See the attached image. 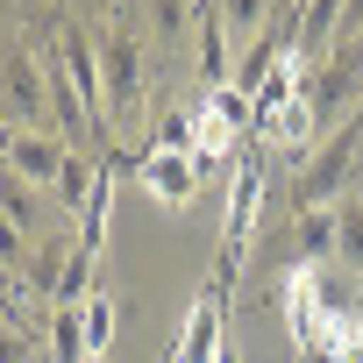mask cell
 Instances as JSON below:
<instances>
[{"label":"cell","instance_id":"1","mask_svg":"<svg viewBox=\"0 0 363 363\" xmlns=\"http://www.w3.org/2000/svg\"><path fill=\"white\" fill-rule=\"evenodd\" d=\"M306 114H313V128L328 135L342 114H356L363 107V36H349V43H335L313 72H306Z\"/></svg>","mask_w":363,"mask_h":363},{"label":"cell","instance_id":"2","mask_svg":"<svg viewBox=\"0 0 363 363\" xmlns=\"http://www.w3.org/2000/svg\"><path fill=\"white\" fill-rule=\"evenodd\" d=\"M100 72H107V121H135L143 114V36H135V22L100 29Z\"/></svg>","mask_w":363,"mask_h":363},{"label":"cell","instance_id":"3","mask_svg":"<svg viewBox=\"0 0 363 363\" xmlns=\"http://www.w3.org/2000/svg\"><path fill=\"white\" fill-rule=\"evenodd\" d=\"M0 100H8V128H50V79L36 43H15L0 57Z\"/></svg>","mask_w":363,"mask_h":363},{"label":"cell","instance_id":"4","mask_svg":"<svg viewBox=\"0 0 363 363\" xmlns=\"http://www.w3.org/2000/svg\"><path fill=\"white\" fill-rule=\"evenodd\" d=\"M65 157H72V143L57 135V128H0V164L8 171H22L29 186H57V171H65Z\"/></svg>","mask_w":363,"mask_h":363},{"label":"cell","instance_id":"5","mask_svg":"<svg viewBox=\"0 0 363 363\" xmlns=\"http://www.w3.org/2000/svg\"><path fill=\"white\" fill-rule=\"evenodd\" d=\"M57 65H65V79L79 86L86 114H93V121H107V72H100V36H93V29H79V22H57Z\"/></svg>","mask_w":363,"mask_h":363},{"label":"cell","instance_id":"6","mask_svg":"<svg viewBox=\"0 0 363 363\" xmlns=\"http://www.w3.org/2000/svg\"><path fill=\"white\" fill-rule=\"evenodd\" d=\"M278 264H285V271H320V264H335V207L292 214L285 235H278Z\"/></svg>","mask_w":363,"mask_h":363},{"label":"cell","instance_id":"7","mask_svg":"<svg viewBox=\"0 0 363 363\" xmlns=\"http://www.w3.org/2000/svg\"><path fill=\"white\" fill-rule=\"evenodd\" d=\"M221 313H228V292H200L193 299V313H186V328H178V349L164 356V363H214L228 342H221Z\"/></svg>","mask_w":363,"mask_h":363},{"label":"cell","instance_id":"8","mask_svg":"<svg viewBox=\"0 0 363 363\" xmlns=\"http://www.w3.org/2000/svg\"><path fill=\"white\" fill-rule=\"evenodd\" d=\"M135 178H143V193L157 207H193V193H200V164L193 157H171V150L135 157Z\"/></svg>","mask_w":363,"mask_h":363},{"label":"cell","instance_id":"9","mask_svg":"<svg viewBox=\"0 0 363 363\" xmlns=\"http://www.w3.org/2000/svg\"><path fill=\"white\" fill-rule=\"evenodd\" d=\"M72 257H79V235H65V228H50V235H36V250H29V264L15 271V278H22V292H36V299H50V306H57V285H65V271H72Z\"/></svg>","mask_w":363,"mask_h":363},{"label":"cell","instance_id":"10","mask_svg":"<svg viewBox=\"0 0 363 363\" xmlns=\"http://www.w3.org/2000/svg\"><path fill=\"white\" fill-rule=\"evenodd\" d=\"M193 65H200V86H207V93H221V86L235 79V36L221 29L214 8H200V57H193Z\"/></svg>","mask_w":363,"mask_h":363},{"label":"cell","instance_id":"11","mask_svg":"<svg viewBox=\"0 0 363 363\" xmlns=\"http://www.w3.org/2000/svg\"><path fill=\"white\" fill-rule=\"evenodd\" d=\"M93 178H100V157H86V150H72V157H65V171H57V186H50V207L79 221V207L93 200Z\"/></svg>","mask_w":363,"mask_h":363},{"label":"cell","instance_id":"12","mask_svg":"<svg viewBox=\"0 0 363 363\" xmlns=\"http://www.w3.org/2000/svg\"><path fill=\"white\" fill-rule=\"evenodd\" d=\"M335 264H342L349 278H363V200H356V193L335 200Z\"/></svg>","mask_w":363,"mask_h":363},{"label":"cell","instance_id":"13","mask_svg":"<svg viewBox=\"0 0 363 363\" xmlns=\"http://www.w3.org/2000/svg\"><path fill=\"white\" fill-rule=\"evenodd\" d=\"M50 363H93L86 356V306H57L50 313Z\"/></svg>","mask_w":363,"mask_h":363},{"label":"cell","instance_id":"14","mask_svg":"<svg viewBox=\"0 0 363 363\" xmlns=\"http://www.w3.org/2000/svg\"><path fill=\"white\" fill-rule=\"evenodd\" d=\"M214 15H221V29L235 43H257L271 29V0H214Z\"/></svg>","mask_w":363,"mask_h":363},{"label":"cell","instance_id":"15","mask_svg":"<svg viewBox=\"0 0 363 363\" xmlns=\"http://www.w3.org/2000/svg\"><path fill=\"white\" fill-rule=\"evenodd\" d=\"M107 342H114V299L93 292L86 299V356H107Z\"/></svg>","mask_w":363,"mask_h":363},{"label":"cell","instance_id":"16","mask_svg":"<svg viewBox=\"0 0 363 363\" xmlns=\"http://www.w3.org/2000/svg\"><path fill=\"white\" fill-rule=\"evenodd\" d=\"M143 8H150V22H157L164 36H178V29L193 22V8H200V0H143Z\"/></svg>","mask_w":363,"mask_h":363},{"label":"cell","instance_id":"17","mask_svg":"<svg viewBox=\"0 0 363 363\" xmlns=\"http://www.w3.org/2000/svg\"><path fill=\"white\" fill-rule=\"evenodd\" d=\"M0 363H36V342L22 328H0Z\"/></svg>","mask_w":363,"mask_h":363},{"label":"cell","instance_id":"18","mask_svg":"<svg viewBox=\"0 0 363 363\" xmlns=\"http://www.w3.org/2000/svg\"><path fill=\"white\" fill-rule=\"evenodd\" d=\"M363 36V0H342V43Z\"/></svg>","mask_w":363,"mask_h":363},{"label":"cell","instance_id":"19","mask_svg":"<svg viewBox=\"0 0 363 363\" xmlns=\"http://www.w3.org/2000/svg\"><path fill=\"white\" fill-rule=\"evenodd\" d=\"M349 193H356V200H363V171H356V186H349Z\"/></svg>","mask_w":363,"mask_h":363},{"label":"cell","instance_id":"20","mask_svg":"<svg viewBox=\"0 0 363 363\" xmlns=\"http://www.w3.org/2000/svg\"><path fill=\"white\" fill-rule=\"evenodd\" d=\"M93 363H107V356H93Z\"/></svg>","mask_w":363,"mask_h":363}]
</instances>
